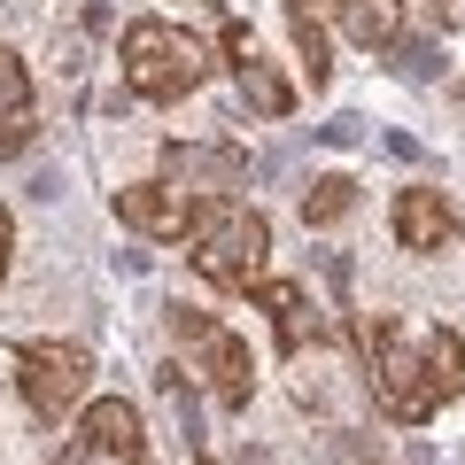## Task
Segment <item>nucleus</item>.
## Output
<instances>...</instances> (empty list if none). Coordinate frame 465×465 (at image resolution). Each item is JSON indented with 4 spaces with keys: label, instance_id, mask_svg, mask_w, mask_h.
Wrapping results in <instances>:
<instances>
[{
    "label": "nucleus",
    "instance_id": "dca6fc26",
    "mask_svg": "<svg viewBox=\"0 0 465 465\" xmlns=\"http://www.w3.org/2000/svg\"><path fill=\"white\" fill-rule=\"evenodd\" d=\"M8 256H16V217H8V202H0V280H8Z\"/></svg>",
    "mask_w": 465,
    "mask_h": 465
},
{
    "label": "nucleus",
    "instance_id": "0eeeda50",
    "mask_svg": "<svg viewBox=\"0 0 465 465\" xmlns=\"http://www.w3.org/2000/svg\"><path fill=\"white\" fill-rule=\"evenodd\" d=\"M116 210H124V225H133L140 241H186L194 217H202V202L179 194V186H163V179H140V186L116 194Z\"/></svg>",
    "mask_w": 465,
    "mask_h": 465
},
{
    "label": "nucleus",
    "instance_id": "6e6552de",
    "mask_svg": "<svg viewBox=\"0 0 465 465\" xmlns=\"http://www.w3.org/2000/svg\"><path fill=\"white\" fill-rule=\"evenodd\" d=\"M78 442L85 450H101V458H116V465H133L140 450H148V434H140V411L124 396H94L78 411Z\"/></svg>",
    "mask_w": 465,
    "mask_h": 465
},
{
    "label": "nucleus",
    "instance_id": "2eb2a0df",
    "mask_svg": "<svg viewBox=\"0 0 465 465\" xmlns=\"http://www.w3.org/2000/svg\"><path fill=\"white\" fill-rule=\"evenodd\" d=\"M349 202H357V179H318L311 202H302V217L311 225H333V217H349Z\"/></svg>",
    "mask_w": 465,
    "mask_h": 465
},
{
    "label": "nucleus",
    "instance_id": "f03ea898",
    "mask_svg": "<svg viewBox=\"0 0 465 465\" xmlns=\"http://www.w3.org/2000/svg\"><path fill=\"white\" fill-rule=\"evenodd\" d=\"M186 241H194V272L210 287H225V295H256L264 287V264H272L264 210H249V202H202Z\"/></svg>",
    "mask_w": 465,
    "mask_h": 465
},
{
    "label": "nucleus",
    "instance_id": "9b49d317",
    "mask_svg": "<svg viewBox=\"0 0 465 465\" xmlns=\"http://www.w3.org/2000/svg\"><path fill=\"white\" fill-rule=\"evenodd\" d=\"M326 8L341 16V32L357 39V47H372V54H388L396 32H403V0H326Z\"/></svg>",
    "mask_w": 465,
    "mask_h": 465
},
{
    "label": "nucleus",
    "instance_id": "423d86ee",
    "mask_svg": "<svg viewBox=\"0 0 465 465\" xmlns=\"http://www.w3.org/2000/svg\"><path fill=\"white\" fill-rule=\"evenodd\" d=\"M388 232H396V249L411 256H434L458 241V210H450L442 186H403L396 202H388Z\"/></svg>",
    "mask_w": 465,
    "mask_h": 465
},
{
    "label": "nucleus",
    "instance_id": "f257e3e1",
    "mask_svg": "<svg viewBox=\"0 0 465 465\" xmlns=\"http://www.w3.org/2000/svg\"><path fill=\"white\" fill-rule=\"evenodd\" d=\"M116 63H124V78H133L140 101H186L202 78H217V47L194 39V32H179V24H163V16L124 24Z\"/></svg>",
    "mask_w": 465,
    "mask_h": 465
},
{
    "label": "nucleus",
    "instance_id": "ddd939ff",
    "mask_svg": "<svg viewBox=\"0 0 465 465\" xmlns=\"http://www.w3.org/2000/svg\"><path fill=\"white\" fill-rule=\"evenodd\" d=\"M419 357H427V381L442 388V403H458V396H465V333L434 326V333H427V349H419Z\"/></svg>",
    "mask_w": 465,
    "mask_h": 465
},
{
    "label": "nucleus",
    "instance_id": "1a4fd4ad",
    "mask_svg": "<svg viewBox=\"0 0 465 465\" xmlns=\"http://www.w3.org/2000/svg\"><path fill=\"white\" fill-rule=\"evenodd\" d=\"M217 47L232 54V70H241V94H249L264 116H287V109H295V94L280 85V70H272V54L256 47V32H249V24H225V39H217Z\"/></svg>",
    "mask_w": 465,
    "mask_h": 465
},
{
    "label": "nucleus",
    "instance_id": "9d476101",
    "mask_svg": "<svg viewBox=\"0 0 465 465\" xmlns=\"http://www.w3.org/2000/svg\"><path fill=\"white\" fill-rule=\"evenodd\" d=\"M39 133V101H32V70L16 63V47H0V163L24 155Z\"/></svg>",
    "mask_w": 465,
    "mask_h": 465
},
{
    "label": "nucleus",
    "instance_id": "20e7f679",
    "mask_svg": "<svg viewBox=\"0 0 465 465\" xmlns=\"http://www.w3.org/2000/svg\"><path fill=\"white\" fill-rule=\"evenodd\" d=\"M16 381H24V411L39 427L78 411V388L94 381V357L78 341H16Z\"/></svg>",
    "mask_w": 465,
    "mask_h": 465
},
{
    "label": "nucleus",
    "instance_id": "7ed1b4c3",
    "mask_svg": "<svg viewBox=\"0 0 465 465\" xmlns=\"http://www.w3.org/2000/svg\"><path fill=\"white\" fill-rule=\"evenodd\" d=\"M365 357H372V396H381V411L396 419V427H427V419L442 411V388L427 381V357L403 349L396 318H372L365 326Z\"/></svg>",
    "mask_w": 465,
    "mask_h": 465
},
{
    "label": "nucleus",
    "instance_id": "4468645a",
    "mask_svg": "<svg viewBox=\"0 0 465 465\" xmlns=\"http://www.w3.org/2000/svg\"><path fill=\"white\" fill-rule=\"evenodd\" d=\"M256 302H264V311L280 318V341H287V349H302V341L318 333V318L302 311V295H295L287 280H264V287H256Z\"/></svg>",
    "mask_w": 465,
    "mask_h": 465
},
{
    "label": "nucleus",
    "instance_id": "39448f33",
    "mask_svg": "<svg viewBox=\"0 0 465 465\" xmlns=\"http://www.w3.org/2000/svg\"><path fill=\"white\" fill-rule=\"evenodd\" d=\"M171 326H179V341L202 357L217 403H225V411H241V403L256 396V357H249V341H241L232 326H217V318H194V311H171Z\"/></svg>",
    "mask_w": 465,
    "mask_h": 465
},
{
    "label": "nucleus",
    "instance_id": "f8f14e48",
    "mask_svg": "<svg viewBox=\"0 0 465 465\" xmlns=\"http://www.w3.org/2000/svg\"><path fill=\"white\" fill-rule=\"evenodd\" d=\"M287 32H295V47H302V70L326 85L333 78V39H326V24H318V0H287Z\"/></svg>",
    "mask_w": 465,
    "mask_h": 465
}]
</instances>
